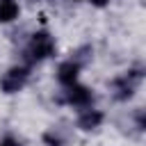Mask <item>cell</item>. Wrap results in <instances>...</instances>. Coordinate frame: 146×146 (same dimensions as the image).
Instances as JSON below:
<instances>
[{
    "label": "cell",
    "instance_id": "cell-6",
    "mask_svg": "<svg viewBox=\"0 0 146 146\" xmlns=\"http://www.w3.org/2000/svg\"><path fill=\"white\" fill-rule=\"evenodd\" d=\"M80 71H82V66L68 57L66 62H62V64L57 66V82H59L62 87H71V84H75V82H78Z\"/></svg>",
    "mask_w": 146,
    "mask_h": 146
},
{
    "label": "cell",
    "instance_id": "cell-3",
    "mask_svg": "<svg viewBox=\"0 0 146 146\" xmlns=\"http://www.w3.org/2000/svg\"><path fill=\"white\" fill-rule=\"evenodd\" d=\"M27 78H30V66H11L2 73L0 89L5 94H18L27 84Z\"/></svg>",
    "mask_w": 146,
    "mask_h": 146
},
{
    "label": "cell",
    "instance_id": "cell-12",
    "mask_svg": "<svg viewBox=\"0 0 146 146\" xmlns=\"http://www.w3.org/2000/svg\"><path fill=\"white\" fill-rule=\"evenodd\" d=\"M75 2H80V0H75Z\"/></svg>",
    "mask_w": 146,
    "mask_h": 146
},
{
    "label": "cell",
    "instance_id": "cell-7",
    "mask_svg": "<svg viewBox=\"0 0 146 146\" xmlns=\"http://www.w3.org/2000/svg\"><path fill=\"white\" fill-rule=\"evenodd\" d=\"M21 14L18 0H0V23H14Z\"/></svg>",
    "mask_w": 146,
    "mask_h": 146
},
{
    "label": "cell",
    "instance_id": "cell-10",
    "mask_svg": "<svg viewBox=\"0 0 146 146\" xmlns=\"http://www.w3.org/2000/svg\"><path fill=\"white\" fill-rule=\"evenodd\" d=\"M0 146H23L16 137H11V135H7V137H2L0 139Z\"/></svg>",
    "mask_w": 146,
    "mask_h": 146
},
{
    "label": "cell",
    "instance_id": "cell-11",
    "mask_svg": "<svg viewBox=\"0 0 146 146\" xmlns=\"http://www.w3.org/2000/svg\"><path fill=\"white\" fill-rule=\"evenodd\" d=\"M89 2H91L94 7H105V5L110 2V0H89Z\"/></svg>",
    "mask_w": 146,
    "mask_h": 146
},
{
    "label": "cell",
    "instance_id": "cell-2",
    "mask_svg": "<svg viewBox=\"0 0 146 146\" xmlns=\"http://www.w3.org/2000/svg\"><path fill=\"white\" fill-rule=\"evenodd\" d=\"M141 78H144V68H141V66L128 68L125 73H121L119 78L112 80V96H114L116 100H128V98H132V94H135V89L139 87Z\"/></svg>",
    "mask_w": 146,
    "mask_h": 146
},
{
    "label": "cell",
    "instance_id": "cell-9",
    "mask_svg": "<svg viewBox=\"0 0 146 146\" xmlns=\"http://www.w3.org/2000/svg\"><path fill=\"white\" fill-rule=\"evenodd\" d=\"M91 57H94V48H91V46H80V48L71 55V59H73V62H78L80 66H84Z\"/></svg>",
    "mask_w": 146,
    "mask_h": 146
},
{
    "label": "cell",
    "instance_id": "cell-5",
    "mask_svg": "<svg viewBox=\"0 0 146 146\" xmlns=\"http://www.w3.org/2000/svg\"><path fill=\"white\" fill-rule=\"evenodd\" d=\"M105 121V114L100 112V110H96V107H82L80 110V114H78V119H75V125L80 128V130H84V132H89V130H96V128H100V123Z\"/></svg>",
    "mask_w": 146,
    "mask_h": 146
},
{
    "label": "cell",
    "instance_id": "cell-1",
    "mask_svg": "<svg viewBox=\"0 0 146 146\" xmlns=\"http://www.w3.org/2000/svg\"><path fill=\"white\" fill-rule=\"evenodd\" d=\"M55 48H57V43H55L52 34L46 30H39L30 36V41L25 46V59H27V64H39V62L52 57Z\"/></svg>",
    "mask_w": 146,
    "mask_h": 146
},
{
    "label": "cell",
    "instance_id": "cell-8",
    "mask_svg": "<svg viewBox=\"0 0 146 146\" xmlns=\"http://www.w3.org/2000/svg\"><path fill=\"white\" fill-rule=\"evenodd\" d=\"M41 139L46 146H64L66 144V135L62 132V128H48Z\"/></svg>",
    "mask_w": 146,
    "mask_h": 146
},
{
    "label": "cell",
    "instance_id": "cell-4",
    "mask_svg": "<svg viewBox=\"0 0 146 146\" xmlns=\"http://www.w3.org/2000/svg\"><path fill=\"white\" fill-rule=\"evenodd\" d=\"M64 103H68V105H73V107H89L91 103H94V91L89 89V87H84V84H71V87H66V91H64Z\"/></svg>",
    "mask_w": 146,
    "mask_h": 146
}]
</instances>
